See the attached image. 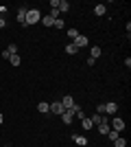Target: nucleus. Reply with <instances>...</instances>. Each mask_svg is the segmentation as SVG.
Returning <instances> with one entry per match:
<instances>
[{
    "instance_id": "obj_1",
    "label": "nucleus",
    "mask_w": 131,
    "mask_h": 147,
    "mask_svg": "<svg viewBox=\"0 0 131 147\" xmlns=\"http://www.w3.org/2000/svg\"><path fill=\"white\" fill-rule=\"evenodd\" d=\"M39 20H42V13H39V9H26L24 26H29V24H37Z\"/></svg>"
},
{
    "instance_id": "obj_2",
    "label": "nucleus",
    "mask_w": 131,
    "mask_h": 147,
    "mask_svg": "<svg viewBox=\"0 0 131 147\" xmlns=\"http://www.w3.org/2000/svg\"><path fill=\"white\" fill-rule=\"evenodd\" d=\"M76 46V49H85L87 44H90V40H87L85 35H79V37H74V42H72Z\"/></svg>"
},
{
    "instance_id": "obj_3",
    "label": "nucleus",
    "mask_w": 131,
    "mask_h": 147,
    "mask_svg": "<svg viewBox=\"0 0 131 147\" xmlns=\"http://www.w3.org/2000/svg\"><path fill=\"white\" fill-rule=\"evenodd\" d=\"M112 129H116V132H122L125 129V121L120 117H114V121H112Z\"/></svg>"
},
{
    "instance_id": "obj_4",
    "label": "nucleus",
    "mask_w": 131,
    "mask_h": 147,
    "mask_svg": "<svg viewBox=\"0 0 131 147\" xmlns=\"http://www.w3.org/2000/svg\"><path fill=\"white\" fill-rule=\"evenodd\" d=\"M50 112H55V114H59V117H61L63 112H66V108L61 105V101H55V103H50Z\"/></svg>"
},
{
    "instance_id": "obj_5",
    "label": "nucleus",
    "mask_w": 131,
    "mask_h": 147,
    "mask_svg": "<svg viewBox=\"0 0 131 147\" xmlns=\"http://www.w3.org/2000/svg\"><path fill=\"white\" fill-rule=\"evenodd\" d=\"M116 112H118V103H116V101L105 103V117H107V114H116Z\"/></svg>"
},
{
    "instance_id": "obj_6",
    "label": "nucleus",
    "mask_w": 131,
    "mask_h": 147,
    "mask_svg": "<svg viewBox=\"0 0 131 147\" xmlns=\"http://www.w3.org/2000/svg\"><path fill=\"white\" fill-rule=\"evenodd\" d=\"M61 105L66 108V110H72V108H74V99L70 97V94H66V97L61 99Z\"/></svg>"
},
{
    "instance_id": "obj_7",
    "label": "nucleus",
    "mask_w": 131,
    "mask_h": 147,
    "mask_svg": "<svg viewBox=\"0 0 131 147\" xmlns=\"http://www.w3.org/2000/svg\"><path fill=\"white\" fill-rule=\"evenodd\" d=\"M72 119H74L72 110H66V112L61 114V121H63V125H70V123H72Z\"/></svg>"
},
{
    "instance_id": "obj_8",
    "label": "nucleus",
    "mask_w": 131,
    "mask_h": 147,
    "mask_svg": "<svg viewBox=\"0 0 131 147\" xmlns=\"http://www.w3.org/2000/svg\"><path fill=\"white\" fill-rule=\"evenodd\" d=\"M92 125H100V123H107V117H103V114H92Z\"/></svg>"
},
{
    "instance_id": "obj_9",
    "label": "nucleus",
    "mask_w": 131,
    "mask_h": 147,
    "mask_svg": "<svg viewBox=\"0 0 131 147\" xmlns=\"http://www.w3.org/2000/svg\"><path fill=\"white\" fill-rule=\"evenodd\" d=\"M39 22H42L44 26H55V18H50V16H42V20H39Z\"/></svg>"
},
{
    "instance_id": "obj_10",
    "label": "nucleus",
    "mask_w": 131,
    "mask_h": 147,
    "mask_svg": "<svg viewBox=\"0 0 131 147\" xmlns=\"http://www.w3.org/2000/svg\"><path fill=\"white\" fill-rule=\"evenodd\" d=\"M100 53H103V49H100V46H92V51H90V57H92V59H98Z\"/></svg>"
},
{
    "instance_id": "obj_11",
    "label": "nucleus",
    "mask_w": 131,
    "mask_h": 147,
    "mask_svg": "<svg viewBox=\"0 0 131 147\" xmlns=\"http://www.w3.org/2000/svg\"><path fill=\"white\" fill-rule=\"evenodd\" d=\"M37 110L42 112V114H48V112H50V103H46V101H39Z\"/></svg>"
},
{
    "instance_id": "obj_12",
    "label": "nucleus",
    "mask_w": 131,
    "mask_h": 147,
    "mask_svg": "<svg viewBox=\"0 0 131 147\" xmlns=\"http://www.w3.org/2000/svg\"><path fill=\"white\" fill-rule=\"evenodd\" d=\"M105 13H107L105 5H96V7H94V16H105Z\"/></svg>"
},
{
    "instance_id": "obj_13",
    "label": "nucleus",
    "mask_w": 131,
    "mask_h": 147,
    "mask_svg": "<svg viewBox=\"0 0 131 147\" xmlns=\"http://www.w3.org/2000/svg\"><path fill=\"white\" fill-rule=\"evenodd\" d=\"M15 18H18V22H20V24L24 26V20H26V9H24V7H22V9L18 11V16H15Z\"/></svg>"
},
{
    "instance_id": "obj_14",
    "label": "nucleus",
    "mask_w": 131,
    "mask_h": 147,
    "mask_svg": "<svg viewBox=\"0 0 131 147\" xmlns=\"http://www.w3.org/2000/svg\"><path fill=\"white\" fill-rule=\"evenodd\" d=\"M66 11H70V5L66 0H59V13H66Z\"/></svg>"
},
{
    "instance_id": "obj_15",
    "label": "nucleus",
    "mask_w": 131,
    "mask_h": 147,
    "mask_svg": "<svg viewBox=\"0 0 131 147\" xmlns=\"http://www.w3.org/2000/svg\"><path fill=\"white\" fill-rule=\"evenodd\" d=\"M9 61H11L13 66H20V64H22V57H20L18 53H15V55H11V57H9Z\"/></svg>"
},
{
    "instance_id": "obj_16",
    "label": "nucleus",
    "mask_w": 131,
    "mask_h": 147,
    "mask_svg": "<svg viewBox=\"0 0 131 147\" xmlns=\"http://www.w3.org/2000/svg\"><path fill=\"white\" fill-rule=\"evenodd\" d=\"M66 53H68V55H76V53H79V49H76L74 44H68V46H66Z\"/></svg>"
},
{
    "instance_id": "obj_17",
    "label": "nucleus",
    "mask_w": 131,
    "mask_h": 147,
    "mask_svg": "<svg viewBox=\"0 0 131 147\" xmlns=\"http://www.w3.org/2000/svg\"><path fill=\"white\" fill-rule=\"evenodd\" d=\"M109 129H112V127H109V123H100V125H98V132H100L103 136H105L107 132H109Z\"/></svg>"
},
{
    "instance_id": "obj_18",
    "label": "nucleus",
    "mask_w": 131,
    "mask_h": 147,
    "mask_svg": "<svg viewBox=\"0 0 131 147\" xmlns=\"http://www.w3.org/2000/svg\"><path fill=\"white\" fill-rule=\"evenodd\" d=\"M105 136H109V141H116V138H118V136H120V132H116V129H109V132H107V134Z\"/></svg>"
},
{
    "instance_id": "obj_19",
    "label": "nucleus",
    "mask_w": 131,
    "mask_h": 147,
    "mask_svg": "<svg viewBox=\"0 0 131 147\" xmlns=\"http://www.w3.org/2000/svg\"><path fill=\"white\" fill-rule=\"evenodd\" d=\"M72 138H74V143H79V145H85V136H81V134H74V136H72Z\"/></svg>"
},
{
    "instance_id": "obj_20",
    "label": "nucleus",
    "mask_w": 131,
    "mask_h": 147,
    "mask_svg": "<svg viewBox=\"0 0 131 147\" xmlns=\"http://www.w3.org/2000/svg\"><path fill=\"white\" fill-rule=\"evenodd\" d=\"M114 145H116V147H127V141L122 138V136H118V138L114 141Z\"/></svg>"
},
{
    "instance_id": "obj_21",
    "label": "nucleus",
    "mask_w": 131,
    "mask_h": 147,
    "mask_svg": "<svg viewBox=\"0 0 131 147\" xmlns=\"http://www.w3.org/2000/svg\"><path fill=\"white\" fill-rule=\"evenodd\" d=\"M7 51H9V55H15V53H18V44H9Z\"/></svg>"
},
{
    "instance_id": "obj_22",
    "label": "nucleus",
    "mask_w": 131,
    "mask_h": 147,
    "mask_svg": "<svg viewBox=\"0 0 131 147\" xmlns=\"http://www.w3.org/2000/svg\"><path fill=\"white\" fill-rule=\"evenodd\" d=\"M83 121V129H92V121L90 119H81Z\"/></svg>"
},
{
    "instance_id": "obj_23",
    "label": "nucleus",
    "mask_w": 131,
    "mask_h": 147,
    "mask_svg": "<svg viewBox=\"0 0 131 147\" xmlns=\"http://www.w3.org/2000/svg\"><path fill=\"white\" fill-rule=\"evenodd\" d=\"M68 35L72 37V40H74V37H79V35H81V33H79V31H76V29H68Z\"/></svg>"
},
{
    "instance_id": "obj_24",
    "label": "nucleus",
    "mask_w": 131,
    "mask_h": 147,
    "mask_svg": "<svg viewBox=\"0 0 131 147\" xmlns=\"http://www.w3.org/2000/svg\"><path fill=\"white\" fill-rule=\"evenodd\" d=\"M96 114H103V117H105V103H100L98 108H96Z\"/></svg>"
},
{
    "instance_id": "obj_25",
    "label": "nucleus",
    "mask_w": 131,
    "mask_h": 147,
    "mask_svg": "<svg viewBox=\"0 0 131 147\" xmlns=\"http://www.w3.org/2000/svg\"><path fill=\"white\" fill-rule=\"evenodd\" d=\"M55 26H57V29H63V20L57 18V20H55Z\"/></svg>"
},
{
    "instance_id": "obj_26",
    "label": "nucleus",
    "mask_w": 131,
    "mask_h": 147,
    "mask_svg": "<svg viewBox=\"0 0 131 147\" xmlns=\"http://www.w3.org/2000/svg\"><path fill=\"white\" fill-rule=\"evenodd\" d=\"M50 9H59V0H50Z\"/></svg>"
},
{
    "instance_id": "obj_27",
    "label": "nucleus",
    "mask_w": 131,
    "mask_h": 147,
    "mask_svg": "<svg viewBox=\"0 0 131 147\" xmlns=\"http://www.w3.org/2000/svg\"><path fill=\"white\" fill-rule=\"evenodd\" d=\"M5 26H7V20L2 18V16H0V29H5Z\"/></svg>"
},
{
    "instance_id": "obj_28",
    "label": "nucleus",
    "mask_w": 131,
    "mask_h": 147,
    "mask_svg": "<svg viewBox=\"0 0 131 147\" xmlns=\"http://www.w3.org/2000/svg\"><path fill=\"white\" fill-rule=\"evenodd\" d=\"M2 121H5V117H2V112H0V125H2Z\"/></svg>"
}]
</instances>
